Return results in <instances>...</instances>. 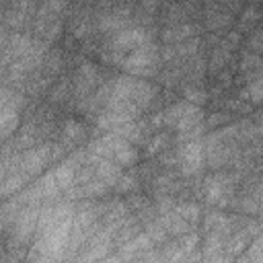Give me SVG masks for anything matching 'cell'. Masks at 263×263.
<instances>
[{
	"mask_svg": "<svg viewBox=\"0 0 263 263\" xmlns=\"http://www.w3.org/2000/svg\"><path fill=\"white\" fill-rule=\"evenodd\" d=\"M203 193L208 197L210 203H216V205H226L228 203V197L232 193V179L230 177H210L205 179L203 183Z\"/></svg>",
	"mask_w": 263,
	"mask_h": 263,
	"instance_id": "5b68a950",
	"label": "cell"
},
{
	"mask_svg": "<svg viewBox=\"0 0 263 263\" xmlns=\"http://www.w3.org/2000/svg\"><path fill=\"white\" fill-rule=\"evenodd\" d=\"M51 158V148L49 146H41V148H35V150H29L21 156L18 160V171L25 175V177H31V175H37Z\"/></svg>",
	"mask_w": 263,
	"mask_h": 263,
	"instance_id": "8992f818",
	"label": "cell"
},
{
	"mask_svg": "<svg viewBox=\"0 0 263 263\" xmlns=\"http://www.w3.org/2000/svg\"><path fill=\"white\" fill-rule=\"evenodd\" d=\"M245 259H253V261H263V232L257 234V238L253 240L249 253L245 255Z\"/></svg>",
	"mask_w": 263,
	"mask_h": 263,
	"instance_id": "4fadbf2b",
	"label": "cell"
},
{
	"mask_svg": "<svg viewBox=\"0 0 263 263\" xmlns=\"http://www.w3.org/2000/svg\"><path fill=\"white\" fill-rule=\"evenodd\" d=\"M164 121L179 132V138L183 142H187V140H195V132L199 129L201 113L191 103H179L164 113Z\"/></svg>",
	"mask_w": 263,
	"mask_h": 263,
	"instance_id": "6da1fadb",
	"label": "cell"
},
{
	"mask_svg": "<svg viewBox=\"0 0 263 263\" xmlns=\"http://www.w3.org/2000/svg\"><path fill=\"white\" fill-rule=\"evenodd\" d=\"M2 97V134L8 136L16 127V103H10L8 90H4Z\"/></svg>",
	"mask_w": 263,
	"mask_h": 263,
	"instance_id": "9c48e42d",
	"label": "cell"
},
{
	"mask_svg": "<svg viewBox=\"0 0 263 263\" xmlns=\"http://www.w3.org/2000/svg\"><path fill=\"white\" fill-rule=\"evenodd\" d=\"M177 160H179V166H181V173L183 175H193L201 168V162H203V150H201V144L197 140H187L181 144L179 152H177Z\"/></svg>",
	"mask_w": 263,
	"mask_h": 263,
	"instance_id": "277c9868",
	"label": "cell"
},
{
	"mask_svg": "<svg viewBox=\"0 0 263 263\" xmlns=\"http://www.w3.org/2000/svg\"><path fill=\"white\" fill-rule=\"evenodd\" d=\"M181 218H185L187 222H195L197 218H199V208L195 205V203H181V205H177V210H175Z\"/></svg>",
	"mask_w": 263,
	"mask_h": 263,
	"instance_id": "7c38bea8",
	"label": "cell"
},
{
	"mask_svg": "<svg viewBox=\"0 0 263 263\" xmlns=\"http://www.w3.org/2000/svg\"><path fill=\"white\" fill-rule=\"evenodd\" d=\"M191 33H193L191 25H177V27H171L162 37H164V41H183V39L191 37Z\"/></svg>",
	"mask_w": 263,
	"mask_h": 263,
	"instance_id": "8fae6325",
	"label": "cell"
},
{
	"mask_svg": "<svg viewBox=\"0 0 263 263\" xmlns=\"http://www.w3.org/2000/svg\"><path fill=\"white\" fill-rule=\"evenodd\" d=\"M245 95L253 101V103H261L263 101V74H259V76H255L249 84H247V90H245Z\"/></svg>",
	"mask_w": 263,
	"mask_h": 263,
	"instance_id": "30bf717a",
	"label": "cell"
},
{
	"mask_svg": "<svg viewBox=\"0 0 263 263\" xmlns=\"http://www.w3.org/2000/svg\"><path fill=\"white\" fill-rule=\"evenodd\" d=\"M37 222H39V214L35 210H27L23 212L21 216L14 218V230H12V236L23 242V240H29L33 236V230H37Z\"/></svg>",
	"mask_w": 263,
	"mask_h": 263,
	"instance_id": "52a82bcc",
	"label": "cell"
},
{
	"mask_svg": "<svg viewBox=\"0 0 263 263\" xmlns=\"http://www.w3.org/2000/svg\"><path fill=\"white\" fill-rule=\"evenodd\" d=\"M76 95L80 97H84L92 86H95V82H97V70H95V66H90V64H84V66H80L78 68V72H76Z\"/></svg>",
	"mask_w": 263,
	"mask_h": 263,
	"instance_id": "ba28073f",
	"label": "cell"
},
{
	"mask_svg": "<svg viewBox=\"0 0 263 263\" xmlns=\"http://www.w3.org/2000/svg\"><path fill=\"white\" fill-rule=\"evenodd\" d=\"M148 43V33L144 29H123V31H115V37L109 41L107 49L111 51V60L119 62L125 53H129L132 49L140 47Z\"/></svg>",
	"mask_w": 263,
	"mask_h": 263,
	"instance_id": "3957f363",
	"label": "cell"
},
{
	"mask_svg": "<svg viewBox=\"0 0 263 263\" xmlns=\"http://www.w3.org/2000/svg\"><path fill=\"white\" fill-rule=\"evenodd\" d=\"M257 66H261V60H259L257 55H245V60H242V70H253V68H257Z\"/></svg>",
	"mask_w": 263,
	"mask_h": 263,
	"instance_id": "5bb4252c",
	"label": "cell"
},
{
	"mask_svg": "<svg viewBox=\"0 0 263 263\" xmlns=\"http://www.w3.org/2000/svg\"><path fill=\"white\" fill-rule=\"evenodd\" d=\"M121 68H125L127 72L132 74H138V76H148V74H154L156 72V66H158V53H156V47L148 41L136 49H132L129 53H125L121 60H119Z\"/></svg>",
	"mask_w": 263,
	"mask_h": 263,
	"instance_id": "7a4b0ae2",
	"label": "cell"
}]
</instances>
